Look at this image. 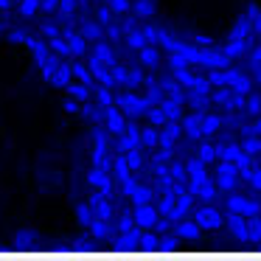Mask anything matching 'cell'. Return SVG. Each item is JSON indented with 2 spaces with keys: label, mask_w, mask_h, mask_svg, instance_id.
<instances>
[{
  "label": "cell",
  "mask_w": 261,
  "mask_h": 261,
  "mask_svg": "<svg viewBox=\"0 0 261 261\" xmlns=\"http://www.w3.org/2000/svg\"><path fill=\"white\" fill-rule=\"evenodd\" d=\"M242 154H244V149H239V146H219V158L227 160V163H239Z\"/></svg>",
  "instance_id": "cell-6"
},
{
  "label": "cell",
  "mask_w": 261,
  "mask_h": 261,
  "mask_svg": "<svg viewBox=\"0 0 261 261\" xmlns=\"http://www.w3.org/2000/svg\"><path fill=\"white\" fill-rule=\"evenodd\" d=\"M138 222L141 225H158V214L149 205H143V208H138Z\"/></svg>",
  "instance_id": "cell-7"
},
{
  "label": "cell",
  "mask_w": 261,
  "mask_h": 261,
  "mask_svg": "<svg viewBox=\"0 0 261 261\" xmlns=\"http://www.w3.org/2000/svg\"><path fill=\"white\" fill-rule=\"evenodd\" d=\"M242 149H244L247 154H261V141H258V138H247Z\"/></svg>",
  "instance_id": "cell-8"
},
{
  "label": "cell",
  "mask_w": 261,
  "mask_h": 261,
  "mask_svg": "<svg viewBox=\"0 0 261 261\" xmlns=\"http://www.w3.org/2000/svg\"><path fill=\"white\" fill-rule=\"evenodd\" d=\"M174 233H177L180 239H188V242H194V239H199V225H197V219H194V222H180Z\"/></svg>",
  "instance_id": "cell-4"
},
{
  "label": "cell",
  "mask_w": 261,
  "mask_h": 261,
  "mask_svg": "<svg viewBox=\"0 0 261 261\" xmlns=\"http://www.w3.org/2000/svg\"><path fill=\"white\" fill-rule=\"evenodd\" d=\"M194 219H197L199 227H219L222 225L219 211H214V208H199L197 214H194Z\"/></svg>",
  "instance_id": "cell-3"
},
{
  "label": "cell",
  "mask_w": 261,
  "mask_h": 261,
  "mask_svg": "<svg viewBox=\"0 0 261 261\" xmlns=\"http://www.w3.org/2000/svg\"><path fill=\"white\" fill-rule=\"evenodd\" d=\"M143 62H146V65H154V62H158V57H154V51H143Z\"/></svg>",
  "instance_id": "cell-12"
},
{
  "label": "cell",
  "mask_w": 261,
  "mask_h": 261,
  "mask_svg": "<svg viewBox=\"0 0 261 261\" xmlns=\"http://www.w3.org/2000/svg\"><path fill=\"white\" fill-rule=\"evenodd\" d=\"M247 110H250V113H258V110H261V98L258 96H250L247 98Z\"/></svg>",
  "instance_id": "cell-9"
},
{
  "label": "cell",
  "mask_w": 261,
  "mask_h": 261,
  "mask_svg": "<svg viewBox=\"0 0 261 261\" xmlns=\"http://www.w3.org/2000/svg\"><path fill=\"white\" fill-rule=\"evenodd\" d=\"M227 208L236 211V214H242V216L258 214V202H255V199H250V197H227Z\"/></svg>",
  "instance_id": "cell-2"
},
{
  "label": "cell",
  "mask_w": 261,
  "mask_h": 261,
  "mask_svg": "<svg viewBox=\"0 0 261 261\" xmlns=\"http://www.w3.org/2000/svg\"><path fill=\"white\" fill-rule=\"evenodd\" d=\"M135 199H138V202H146V199H149V191H146V188H138V191H135Z\"/></svg>",
  "instance_id": "cell-11"
},
{
  "label": "cell",
  "mask_w": 261,
  "mask_h": 261,
  "mask_svg": "<svg viewBox=\"0 0 261 261\" xmlns=\"http://www.w3.org/2000/svg\"><path fill=\"white\" fill-rule=\"evenodd\" d=\"M219 124H222V121L216 118V115H202V118H199V138L216 132V129H219Z\"/></svg>",
  "instance_id": "cell-5"
},
{
  "label": "cell",
  "mask_w": 261,
  "mask_h": 261,
  "mask_svg": "<svg viewBox=\"0 0 261 261\" xmlns=\"http://www.w3.org/2000/svg\"><path fill=\"white\" fill-rule=\"evenodd\" d=\"M247 180H250V182H253V186L261 191V171H250V177H247Z\"/></svg>",
  "instance_id": "cell-10"
},
{
  "label": "cell",
  "mask_w": 261,
  "mask_h": 261,
  "mask_svg": "<svg viewBox=\"0 0 261 261\" xmlns=\"http://www.w3.org/2000/svg\"><path fill=\"white\" fill-rule=\"evenodd\" d=\"M236 171H239L236 163H227V160H222V166L216 169V188L227 191V188L236 186Z\"/></svg>",
  "instance_id": "cell-1"
},
{
  "label": "cell",
  "mask_w": 261,
  "mask_h": 261,
  "mask_svg": "<svg viewBox=\"0 0 261 261\" xmlns=\"http://www.w3.org/2000/svg\"><path fill=\"white\" fill-rule=\"evenodd\" d=\"M253 135H261V118L255 121V126H253Z\"/></svg>",
  "instance_id": "cell-13"
}]
</instances>
